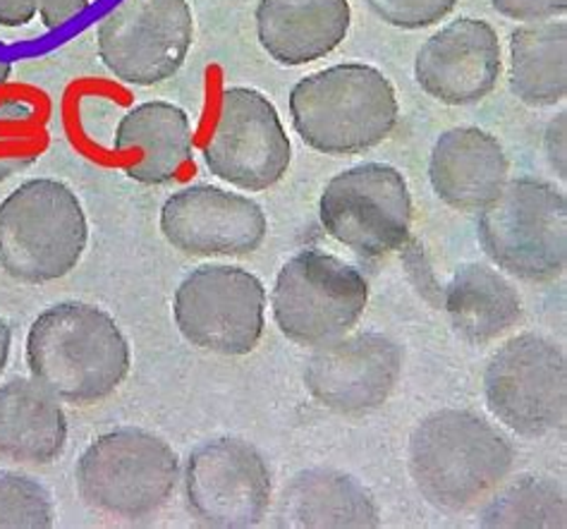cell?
Here are the masks:
<instances>
[{
  "label": "cell",
  "mask_w": 567,
  "mask_h": 529,
  "mask_svg": "<svg viewBox=\"0 0 567 529\" xmlns=\"http://www.w3.org/2000/svg\"><path fill=\"white\" fill-rule=\"evenodd\" d=\"M130 343L109 312L86 302H58L29 326L32 379L70 405H96L123 386Z\"/></svg>",
  "instance_id": "cell-1"
},
{
  "label": "cell",
  "mask_w": 567,
  "mask_h": 529,
  "mask_svg": "<svg viewBox=\"0 0 567 529\" xmlns=\"http://www.w3.org/2000/svg\"><path fill=\"white\" fill-rule=\"evenodd\" d=\"M55 503L34 477L0 470V529H51Z\"/></svg>",
  "instance_id": "cell-26"
},
{
  "label": "cell",
  "mask_w": 567,
  "mask_h": 529,
  "mask_svg": "<svg viewBox=\"0 0 567 529\" xmlns=\"http://www.w3.org/2000/svg\"><path fill=\"white\" fill-rule=\"evenodd\" d=\"M567 113H558L554 120H550L546 128V138H544V146H546V156L554 165V171L558 173L560 180L567 177V169H565V154H567V132H565V123H567Z\"/></svg>",
  "instance_id": "cell-30"
},
{
  "label": "cell",
  "mask_w": 567,
  "mask_h": 529,
  "mask_svg": "<svg viewBox=\"0 0 567 529\" xmlns=\"http://www.w3.org/2000/svg\"><path fill=\"white\" fill-rule=\"evenodd\" d=\"M204 161L223 183L264 192L286 177L292 144L276 105L257 89L228 87L204 140Z\"/></svg>",
  "instance_id": "cell-11"
},
{
  "label": "cell",
  "mask_w": 567,
  "mask_h": 529,
  "mask_svg": "<svg viewBox=\"0 0 567 529\" xmlns=\"http://www.w3.org/2000/svg\"><path fill=\"white\" fill-rule=\"evenodd\" d=\"M47 149V120L27 96L0 99V183L34 165Z\"/></svg>",
  "instance_id": "cell-25"
},
{
  "label": "cell",
  "mask_w": 567,
  "mask_h": 529,
  "mask_svg": "<svg viewBox=\"0 0 567 529\" xmlns=\"http://www.w3.org/2000/svg\"><path fill=\"white\" fill-rule=\"evenodd\" d=\"M89 10V0H39V18L47 29H61Z\"/></svg>",
  "instance_id": "cell-29"
},
{
  "label": "cell",
  "mask_w": 567,
  "mask_h": 529,
  "mask_svg": "<svg viewBox=\"0 0 567 529\" xmlns=\"http://www.w3.org/2000/svg\"><path fill=\"white\" fill-rule=\"evenodd\" d=\"M319 216L328 235L367 260L398 252L412 231L408 180L388 163L354 165L328 180Z\"/></svg>",
  "instance_id": "cell-10"
},
{
  "label": "cell",
  "mask_w": 567,
  "mask_h": 529,
  "mask_svg": "<svg viewBox=\"0 0 567 529\" xmlns=\"http://www.w3.org/2000/svg\"><path fill=\"white\" fill-rule=\"evenodd\" d=\"M175 326L199 350L243 357L259 345L266 326L264 283L240 266H199L177 285Z\"/></svg>",
  "instance_id": "cell-9"
},
{
  "label": "cell",
  "mask_w": 567,
  "mask_h": 529,
  "mask_svg": "<svg viewBox=\"0 0 567 529\" xmlns=\"http://www.w3.org/2000/svg\"><path fill=\"white\" fill-rule=\"evenodd\" d=\"M480 242L505 274L548 283L567 266V196L536 177L507 180L494 202L482 208Z\"/></svg>",
  "instance_id": "cell-6"
},
{
  "label": "cell",
  "mask_w": 567,
  "mask_h": 529,
  "mask_svg": "<svg viewBox=\"0 0 567 529\" xmlns=\"http://www.w3.org/2000/svg\"><path fill=\"white\" fill-rule=\"evenodd\" d=\"M371 12L398 29H424L447 18L457 0H367Z\"/></svg>",
  "instance_id": "cell-27"
},
{
  "label": "cell",
  "mask_w": 567,
  "mask_h": 529,
  "mask_svg": "<svg viewBox=\"0 0 567 529\" xmlns=\"http://www.w3.org/2000/svg\"><path fill=\"white\" fill-rule=\"evenodd\" d=\"M194 41L187 0H117L96 27L101 63L121 82L154 87L183 68Z\"/></svg>",
  "instance_id": "cell-12"
},
{
  "label": "cell",
  "mask_w": 567,
  "mask_h": 529,
  "mask_svg": "<svg viewBox=\"0 0 567 529\" xmlns=\"http://www.w3.org/2000/svg\"><path fill=\"white\" fill-rule=\"evenodd\" d=\"M290 115L307 146L328 156H354L391 138L400 103L381 70L346 63L297 82L290 92Z\"/></svg>",
  "instance_id": "cell-3"
},
{
  "label": "cell",
  "mask_w": 567,
  "mask_h": 529,
  "mask_svg": "<svg viewBox=\"0 0 567 529\" xmlns=\"http://www.w3.org/2000/svg\"><path fill=\"white\" fill-rule=\"evenodd\" d=\"M86 242L84 206L61 180H27L0 202V268L14 281L65 278L82 262Z\"/></svg>",
  "instance_id": "cell-4"
},
{
  "label": "cell",
  "mask_w": 567,
  "mask_h": 529,
  "mask_svg": "<svg viewBox=\"0 0 567 529\" xmlns=\"http://www.w3.org/2000/svg\"><path fill=\"white\" fill-rule=\"evenodd\" d=\"M501 142L480 128H453L436 140L429 156V180L436 196L462 214H474L496 200L507 183Z\"/></svg>",
  "instance_id": "cell-17"
},
{
  "label": "cell",
  "mask_w": 567,
  "mask_h": 529,
  "mask_svg": "<svg viewBox=\"0 0 567 529\" xmlns=\"http://www.w3.org/2000/svg\"><path fill=\"white\" fill-rule=\"evenodd\" d=\"M400 374V345L377 330H364L317 347L307 359L305 386L326 410L354 417L379 410Z\"/></svg>",
  "instance_id": "cell-14"
},
{
  "label": "cell",
  "mask_w": 567,
  "mask_h": 529,
  "mask_svg": "<svg viewBox=\"0 0 567 529\" xmlns=\"http://www.w3.org/2000/svg\"><path fill=\"white\" fill-rule=\"evenodd\" d=\"M369 283L360 268L323 250H302L282 264L271 293L282 336L302 347L333 343L362 319Z\"/></svg>",
  "instance_id": "cell-7"
},
{
  "label": "cell",
  "mask_w": 567,
  "mask_h": 529,
  "mask_svg": "<svg viewBox=\"0 0 567 529\" xmlns=\"http://www.w3.org/2000/svg\"><path fill=\"white\" fill-rule=\"evenodd\" d=\"M491 8L498 10L507 20L519 22H544L565 14L567 0H488Z\"/></svg>",
  "instance_id": "cell-28"
},
{
  "label": "cell",
  "mask_w": 567,
  "mask_h": 529,
  "mask_svg": "<svg viewBox=\"0 0 567 529\" xmlns=\"http://www.w3.org/2000/svg\"><path fill=\"white\" fill-rule=\"evenodd\" d=\"M476 522L488 529H565L567 501L563 484L550 477H517L486 498Z\"/></svg>",
  "instance_id": "cell-24"
},
{
  "label": "cell",
  "mask_w": 567,
  "mask_h": 529,
  "mask_svg": "<svg viewBox=\"0 0 567 529\" xmlns=\"http://www.w3.org/2000/svg\"><path fill=\"white\" fill-rule=\"evenodd\" d=\"M408 458L414 487L426 503L465 512L484 503L507 479L515 448L482 415L447 407L414 427Z\"/></svg>",
  "instance_id": "cell-2"
},
{
  "label": "cell",
  "mask_w": 567,
  "mask_h": 529,
  "mask_svg": "<svg viewBox=\"0 0 567 529\" xmlns=\"http://www.w3.org/2000/svg\"><path fill=\"white\" fill-rule=\"evenodd\" d=\"M192 123L181 105L146 101L123 115L113 151L130 180L140 185H168L192 161Z\"/></svg>",
  "instance_id": "cell-18"
},
{
  "label": "cell",
  "mask_w": 567,
  "mask_h": 529,
  "mask_svg": "<svg viewBox=\"0 0 567 529\" xmlns=\"http://www.w3.org/2000/svg\"><path fill=\"white\" fill-rule=\"evenodd\" d=\"M503 70L496 29L484 20L460 18L426 39L414 60V78L431 99L470 105L494 92Z\"/></svg>",
  "instance_id": "cell-16"
},
{
  "label": "cell",
  "mask_w": 567,
  "mask_h": 529,
  "mask_svg": "<svg viewBox=\"0 0 567 529\" xmlns=\"http://www.w3.org/2000/svg\"><path fill=\"white\" fill-rule=\"evenodd\" d=\"M10 74H12V65L8 63L6 58H0V87H3L10 80Z\"/></svg>",
  "instance_id": "cell-33"
},
{
  "label": "cell",
  "mask_w": 567,
  "mask_h": 529,
  "mask_svg": "<svg viewBox=\"0 0 567 529\" xmlns=\"http://www.w3.org/2000/svg\"><path fill=\"white\" fill-rule=\"evenodd\" d=\"M39 12V0H0V27L20 29L32 24Z\"/></svg>",
  "instance_id": "cell-31"
},
{
  "label": "cell",
  "mask_w": 567,
  "mask_h": 529,
  "mask_svg": "<svg viewBox=\"0 0 567 529\" xmlns=\"http://www.w3.org/2000/svg\"><path fill=\"white\" fill-rule=\"evenodd\" d=\"M445 312L455 334L472 345H488L522 319V297L498 271L465 264L445 288Z\"/></svg>",
  "instance_id": "cell-22"
},
{
  "label": "cell",
  "mask_w": 567,
  "mask_h": 529,
  "mask_svg": "<svg viewBox=\"0 0 567 529\" xmlns=\"http://www.w3.org/2000/svg\"><path fill=\"white\" fill-rule=\"evenodd\" d=\"M278 525L297 529H377V498L352 475L331 467L297 472L280 496Z\"/></svg>",
  "instance_id": "cell-20"
},
{
  "label": "cell",
  "mask_w": 567,
  "mask_h": 529,
  "mask_svg": "<svg viewBox=\"0 0 567 529\" xmlns=\"http://www.w3.org/2000/svg\"><path fill=\"white\" fill-rule=\"evenodd\" d=\"M484 398L491 415L525 438L563 429L567 415L563 347L542 334L511 338L488 359Z\"/></svg>",
  "instance_id": "cell-8"
},
{
  "label": "cell",
  "mask_w": 567,
  "mask_h": 529,
  "mask_svg": "<svg viewBox=\"0 0 567 529\" xmlns=\"http://www.w3.org/2000/svg\"><path fill=\"white\" fill-rule=\"evenodd\" d=\"M352 22L348 0H259L257 37L276 63L297 68L336 51Z\"/></svg>",
  "instance_id": "cell-19"
},
{
  "label": "cell",
  "mask_w": 567,
  "mask_h": 529,
  "mask_svg": "<svg viewBox=\"0 0 567 529\" xmlns=\"http://www.w3.org/2000/svg\"><path fill=\"white\" fill-rule=\"evenodd\" d=\"M511 89L534 109L567 96V24L544 20L517 27L511 37Z\"/></svg>",
  "instance_id": "cell-23"
},
{
  "label": "cell",
  "mask_w": 567,
  "mask_h": 529,
  "mask_svg": "<svg viewBox=\"0 0 567 529\" xmlns=\"http://www.w3.org/2000/svg\"><path fill=\"white\" fill-rule=\"evenodd\" d=\"M10 347H12V328L6 319H0V374H3L8 367Z\"/></svg>",
  "instance_id": "cell-32"
},
{
  "label": "cell",
  "mask_w": 567,
  "mask_h": 529,
  "mask_svg": "<svg viewBox=\"0 0 567 529\" xmlns=\"http://www.w3.org/2000/svg\"><path fill=\"white\" fill-rule=\"evenodd\" d=\"M68 417L51 390L14 376L0 386V456L20 465H51L65 452Z\"/></svg>",
  "instance_id": "cell-21"
},
{
  "label": "cell",
  "mask_w": 567,
  "mask_h": 529,
  "mask_svg": "<svg viewBox=\"0 0 567 529\" xmlns=\"http://www.w3.org/2000/svg\"><path fill=\"white\" fill-rule=\"evenodd\" d=\"M161 233L187 256H247L268 233L261 206L249 196L214 185H192L171 194L161 208Z\"/></svg>",
  "instance_id": "cell-15"
},
{
  "label": "cell",
  "mask_w": 567,
  "mask_h": 529,
  "mask_svg": "<svg viewBox=\"0 0 567 529\" xmlns=\"http://www.w3.org/2000/svg\"><path fill=\"white\" fill-rule=\"evenodd\" d=\"M274 479L266 458L249 441L208 438L189 452L185 498L192 516L206 527H257L271 506Z\"/></svg>",
  "instance_id": "cell-13"
},
{
  "label": "cell",
  "mask_w": 567,
  "mask_h": 529,
  "mask_svg": "<svg viewBox=\"0 0 567 529\" xmlns=\"http://www.w3.org/2000/svg\"><path fill=\"white\" fill-rule=\"evenodd\" d=\"M74 481L89 508L137 522L171 501L181 481V458L161 436L121 427L89 444L74 467Z\"/></svg>",
  "instance_id": "cell-5"
}]
</instances>
